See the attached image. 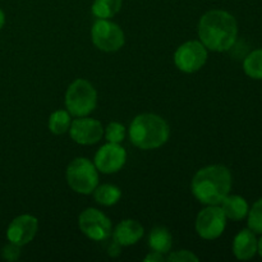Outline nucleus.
<instances>
[{
	"label": "nucleus",
	"instance_id": "nucleus-1",
	"mask_svg": "<svg viewBox=\"0 0 262 262\" xmlns=\"http://www.w3.org/2000/svg\"><path fill=\"white\" fill-rule=\"evenodd\" d=\"M237 20L225 10H210L200 19V40L209 50L217 53L230 50L237 41Z\"/></svg>",
	"mask_w": 262,
	"mask_h": 262
},
{
	"label": "nucleus",
	"instance_id": "nucleus-2",
	"mask_svg": "<svg viewBox=\"0 0 262 262\" xmlns=\"http://www.w3.org/2000/svg\"><path fill=\"white\" fill-rule=\"evenodd\" d=\"M232 174L227 166L210 165L202 168L192 179V193L204 205H219L229 194Z\"/></svg>",
	"mask_w": 262,
	"mask_h": 262
},
{
	"label": "nucleus",
	"instance_id": "nucleus-3",
	"mask_svg": "<svg viewBox=\"0 0 262 262\" xmlns=\"http://www.w3.org/2000/svg\"><path fill=\"white\" fill-rule=\"evenodd\" d=\"M169 125L156 114H141L133 119L129 127V138L141 150H154L168 141Z\"/></svg>",
	"mask_w": 262,
	"mask_h": 262
},
{
	"label": "nucleus",
	"instance_id": "nucleus-4",
	"mask_svg": "<svg viewBox=\"0 0 262 262\" xmlns=\"http://www.w3.org/2000/svg\"><path fill=\"white\" fill-rule=\"evenodd\" d=\"M97 104V92L86 79H76L66 92L67 112L73 117H86Z\"/></svg>",
	"mask_w": 262,
	"mask_h": 262
},
{
	"label": "nucleus",
	"instance_id": "nucleus-5",
	"mask_svg": "<svg viewBox=\"0 0 262 262\" xmlns=\"http://www.w3.org/2000/svg\"><path fill=\"white\" fill-rule=\"evenodd\" d=\"M67 182L74 192L90 194L99 186V173L89 159L77 158L67 168Z\"/></svg>",
	"mask_w": 262,
	"mask_h": 262
},
{
	"label": "nucleus",
	"instance_id": "nucleus-6",
	"mask_svg": "<svg viewBox=\"0 0 262 262\" xmlns=\"http://www.w3.org/2000/svg\"><path fill=\"white\" fill-rule=\"evenodd\" d=\"M91 37L95 46L106 53H114L124 45V33L122 28L107 19H97L94 23Z\"/></svg>",
	"mask_w": 262,
	"mask_h": 262
},
{
	"label": "nucleus",
	"instance_id": "nucleus-7",
	"mask_svg": "<svg viewBox=\"0 0 262 262\" xmlns=\"http://www.w3.org/2000/svg\"><path fill=\"white\" fill-rule=\"evenodd\" d=\"M207 60V50L201 41H187L177 49L174 61L179 71L184 73H194L205 66Z\"/></svg>",
	"mask_w": 262,
	"mask_h": 262
},
{
	"label": "nucleus",
	"instance_id": "nucleus-8",
	"mask_svg": "<svg viewBox=\"0 0 262 262\" xmlns=\"http://www.w3.org/2000/svg\"><path fill=\"white\" fill-rule=\"evenodd\" d=\"M225 225H227V216L223 212L222 207L216 205H209L197 215V234L204 239L212 241L219 238L224 232Z\"/></svg>",
	"mask_w": 262,
	"mask_h": 262
},
{
	"label": "nucleus",
	"instance_id": "nucleus-9",
	"mask_svg": "<svg viewBox=\"0 0 262 262\" xmlns=\"http://www.w3.org/2000/svg\"><path fill=\"white\" fill-rule=\"evenodd\" d=\"M81 232L92 241H106L112 235V222L96 209H86L78 217Z\"/></svg>",
	"mask_w": 262,
	"mask_h": 262
},
{
	"label": "nucleus",
	"instance_id": "nucleus-10",
	"mask_svg": "<svg viewBox=\"0 0 262 262\" xmlns=\"http://www.w3.org/2000/svg\"><path fill=\"white\" fill-rule=\"evenodd\" d=\"M127 160V152L120 143L107 142L101 146L95 155L94 164L97 171L104 174H113L119 171Z\"/></svg>",
	"mask_w": 262,
	"mask_h": 262
},
{
	"label": "nucleus",
	"instance_id": "nucleus-11",
	"mask_svg": "<svg viewBox=\"0 0 262 262\" xmlns=\"http://www.w3.org/2000/svg\"><path fill=\"white\" fill-rule=\"evenodd\" d=\"M69 135L72 140L79 145H94L101 140L104 135V128L99 120L78 117L71 123Z\"/></svg>",
	"mask_w": 262,
	"mask_h": 262
},
{
	"label": "nucleus",
	"instance_id": "nucleus-12",
	"mask_svg": "<svg viewBox=\"0 0 262 262\" xmlns=\"http://www.w3.org/2000/svg\"><path fill=\"white\" fill-rule=\"evenodd\" d=\"M38 229V222L32 215H19L10 223L7 230L9 242L18 246H25L35 238Z\"/></svg>",
	"mask_w": 262,
	"mask_h": 262
},
{
	"label": "nucleus",
	"instance_id": "nucleus-13",
	"mask_svg": "<svg viewBox=\"0 0 262 262\" xmlns=\"http://www.w3.org/2000/svg\"><path fill=\"white\" fill-rule=\"evenodd\" d=\"M113 233V241L119 246L136 245L143 235V227L137 220L127 219L120 222Z\"/></svg>",
	"mask_w": 262,
	"mask_h": 262
},
{
	"label": "nucleus",
	"instance_id": "nucleus-14",
	"mask_svg": "<svg viewBox=\"0 0 262 262\" xmlns=\"http://www.w3.org/2000/svg\"><path fill=\"white\" fill-rule=\"evenodd\" d=\"M258 242L252 230L243 229L235 235L233 242V253L238 260H251L257 253Z\"/></svg>",
	"mask_w": 262,
	"mask_h": 262
},
{
	"label": "nucleus",
	"instance_id": "nucleus-15",
	"mask_svg": "<svg viewBox=\"0 0 262 262\" xmlns=\"http://www.w3.org/2000/svg\"><path fill=\"white\" fill-rule=\"evenodd\" d=\"M222 210L228 219L232 220H242L248 214V204L243 197L233 194H228L222 202Z\"/></svg>",
	"mask_w": 262,
	"mask_h": 262
},
{
	"label": "nucleus",
	"instance_id": "nucleus-16",
	"mask_svg": "<svg viewBox=\"0 0 262 262\" xmlns=\"http://www.w3.org/2000/svg\"><path fill=\"white\" fill-rule=\"evenodd\" d=\"M171 235L164 227H156L148 235V247L159 253H168L171 248Z\"/></svg>",
	"mask_w": 262,
	"mask_h": 262
},
{
	"label": "nucleus",
	"instance_id": "nucleus-17",
	"mask_svg": "<svg viewBox=\"0 0 262 262\" xmlns=\"http://www.w3.org/2000/svg\"><path fill=\"white\" fill-rule=\"evenodd\" d=\"M95 201L102 206H113L122 197V192L114 184H101L97 186L94 191Z\"/></svg>",
	"mask_w": 262,
	"mask_h": 262
},
{
	"label": "nucleus",
	"instance_id": "nucleus-18",
	"mask_svg": "<svg viewBox=\"0 0 262 262\" xmlns=\"http://www.w3.org/2000/svg\"><path fill=\"white\" fill-rule=\"evenodd\" d=\"M122 8V0H95L92 4V14L99 19H109L114 17Z\"/></svg>",
	"mask_w": 262,
	"mask_h": 262
},
{
	"label": "nucleus",
	"instance_id": "nucleus-19",
	"mask_svg": "<svg viewBox=\"0 0 262 262\" xmlns=\"http://www.w3.org/2000/svg\"><path fill=\"white\" fill-rule=\"evenodd\" d=\"M246 74L253 79H262V49L252 51L243 61Z\"/></svg>",
	"mask_w": 262,
	"mask_h": 262
},
{
	"label": "nucleus",
	"instance_id": "nucleus-20",
	"mask_svg": "<svg viewBox=\"0 0 262 262\" xmlns=\"http://www.w3.org/2000/svg\"><path fill=\"white\" fill-rule=\"evenodd\" d=\"M71 114L67 110H56L49 118V129L54 135H64L71 127Z\"/></svg>",
	"mask_w": 262,
	"mask_h": 262
},
{
	"label": "nucleus",
	"instance_id": "nucleus-21",
	"mask_svg": "<svg viewBox=\"0 0 262 262\" xmlns=\"http://www.w3.org/2000/svg\"><path fill=\"white\" fill-rule=\"evenodd\" d=\"M248 228L255 234H262V199L248 210Z\"/></svg>",
	"mask_w": 262,
	"mask_h": 262
},
{
	"label": "nucleus",
	"instance_id": "nucleus-22",
	"mask_svg": "<svg viewBox=\"0 0 262 262\" xmlns=\"http://www.w3.org/2000/svg\"><path fill=\"white\" fill-rule=\"evenodd\" d=\"M105 138L107 142L120 143L125 138V127L118 122H112L105 129Z\"/></svg>",
	"mask_w": 262,
	"mask_h": 262
},
{
	"label": "nucleus",
	"instance_id": "nucleus-23",
	"mask_svg": "<svg viewBox=\"0 0 262 262\" xmlns=\"http://www.w3.org/2000/svg\"><path fill=\"white\" fill-rule=\"evenodd\" d=\"M2 256L7 261H15L20 256V246L9 242L5 245L2 250Z\"/></svg>",
	"mask_w": 262,
	"mask_h": 262
},
{
	"label": "nucleus",
	"instance_id": "nucleus-24",
	"mask_svg": "<svg viewBox=\"0 0 262 262\" xmlns=\"http://www.w3.org/2000/svg\"><path fill=\"white\" fill-rule=\"evenodd\" d=\"M166 261H174V262H197L199 257H197L194 253H192L191 251H177L169 255V257L166 258Z\"/></svg>",
	"mask_w": 262,
	"mask_h": 262
},
{
	"label": "nucleus",
	"instance_id": "nucleus-25",
	"mask_svg": "<svg viewBox=\"0 0 262 262\" xmlns=\"http://www.w3.org/2000/svg\"><path fill=\"white\" fill-rule=\"evenodd\" d=\"M165 260H166V258H164L163 253L155 252V251H154L152 253H150V255H147L145 257L146 262H161V261H165Z\"/></svg>",
	"mask_w": 262,
	"mask_h": 262
},
{
	"label": "nucleus",
	"instance_id": "nucleus-26",
	"mask_svg": "<svg viewBox=\"0 0 262 262\" xmlns=\"http://www.w3.org/2000/svg\"><path fill=\"white\" fill-rule=\"evenodd\" d=\"M4 23H5V14H4V12H3V10L0 9V30H2V28H3Z\"/></svg>",
	"mask_w": 262,
	"mask_h": 262
},
{
	"label": "nucleus",
	"instance_id": "nucleus-27",
	"mask_svg": "<svg viewBox=\"0 0 262 262\" xmlns=\"http://www.w3.org/2000/svg\"><path fill=\"white\" fill-rule=\"evenodd\" d=\"M257 252L260 253V256L262 257V237H261V239L258 241V247H257Z\"/></svg>",
	"mask_w": 262,
	"mask_h": 262
}]
</instances>
